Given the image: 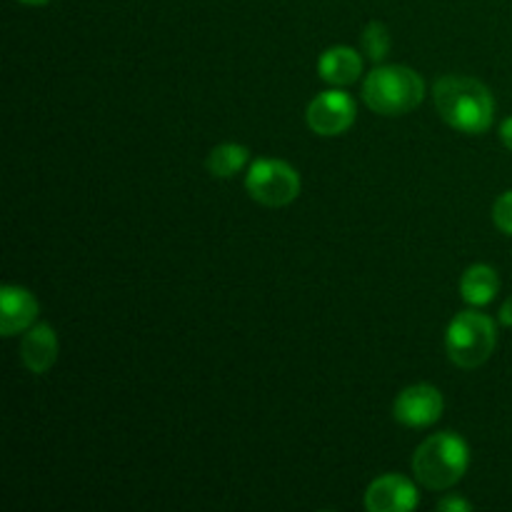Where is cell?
Listing matches in <instances>:
<instances>
[{
	"instance_id": "obj_12",
	"label": "cell",
	"mask_w": 512,
	"mask_h": 512,
	"mask_svg": "<svg viewBox=\"0 0 512 512\" xmlns=\"http://www.w3.org/2000/svg\"><path fill=\"white\" fill-rule=\"evenodd\" d=\"M500 293V275L493 265L475 263L460 278V298L473 308H485Z\"/></svg>"
},
{
	"instance_id": "obj_19",
	"label": "cell",
	"mask_w": 512,
	"mask_h": 512,
	"mask_svg": "<svg viewBox=\"0 0 512 512\" xmlns=\"http://www.w3.org/2000/svg\"><path fill=\"white\" fill-rule=\"evenodd\" d=\"M18 3H23V5H35V8H38V5H48L50 0H18Z\"/></svg>"
},
{
	"instance_id": "obj_14",
	"label": "cell",
	"mask_w": 512,
	"mask_h": 512,
	"mask_svg": "<svg viewBox=\"0 0 512 512\" xmlns=\"http://www.w3.org/2000/svg\"><path fill=\"white\" fill-rule=\"evenodd\" d=\"M360 45H363V53L368 55L373 63H380V60L388 58L393 40H390V33L388 28H385V23H380V20H370V23L365 25L363 35H360Z\"/></svg>"
},
{
	"instance_id": "obj_18",
	"label": "cell",
	"mask_w": 512,
	"mask_h": 512,
	"mask_svg": "<svg viewBox=\"0 0 512 512\" xmlns=\"http://www.w3.org/2000/svg\"><path fill=\"white\" fill-rule=\"evenodd\" d=\"M500 323L512 328V295L508 300H505L503 305H500Z\"/></svg>"
},
{
	"instance_id": "obj_11",
	"label": "cell",
	"mask_w": 512,
	"mask_h": 512,
	"mask_svg": "<svg viewBox=\"0 0 512 512\" xmlns=\"http://www.w3.org/2000/svg\"><path fill=\"white\" fill-rule=\"evenodd\" d=\"M318 75L333 88H348L363 75V55L350 45H333L320 53Z\"/></svg>"
},
{
	"instance_id": "obj_9",
	"label": "cell",
	"mask_w": 512,
	"mask_h": 512,
	"mask_svg": "<svg viewBox=\"0 0 512 512\" xmlns=\"http://www.w3.org/2000/svg\"><path fill=\"white\" fill-rule=\"evenodd\" d=\"M40 305L35 295L23 285H3L0 288V335L13 338V335L25 333L38 323Z\"/></svg>"
},
{
	"instance_id": "obj_2",
	"label": "cell",
	"mask_w": 512,
	"mask_h": 512,
	"mask_svg": "<svg viewBox=\"0 0 512 512\" xmlns=\"http://www.w3.org/2000/svg\"><path fill=\"white\" fill-rule=\"evenodd\" d=\"M363 100L385 118L408 115L425 100V80L408 65H375L363 80Z\"/></svg>"
},
{
	"instance_id": "obj_4",
	"label": "cell",
	"mask_w": 512,
	"mask_h": 512,
	"mask_svg": "<svg viewBox=\"0 0 512 512\" xmlns=\"http://www.w3.org/2000/svg\"><path fill=\"white\" fill-rule=\"evenodd\" d=\"M498 343V330L490 315L480 310H463L445 330V353L458 368L475 370L490 360Z\"/></svg>"
},
{
	"instance_id": "obj_16",
	"label": "cell",
	"mask_w": 512,
	"mask_h": 512,
	"mask_svg": "<svg viewBox=\"0 0 512 512\" xmlns=\"http://www.w3.org/2000/svg\"><path fill=\"white\" fill-rule=\"evenodd\" d=\"M435 510L438 512H470L473 510V505H470L465 498H460V495H448V498H443L435 503Z\"/></svg>"
},
{
	"instance_id": "obj_17",
	"label": "cell",
	"mask_w": 512,
	"mask_h": 512,
	"mask_svg": "<svg viewBox=\"0 0 512 512\" xmlns=\"http://www.w3.org/2000/svg\"><path fill=\"white\" fill-rule=\"evenodd\" d=\"M500 140H503L505 148L512 153V115L510 118H505L503 125H500Z\"/></svg>"
},
{
	"instance_id": "obj_13",
	"label": "cell",
	"mask_w": 512,
	"mask_h": 512,
	"mask_svg": "<svg viewBox=\"0 0 512 512\" xmlns=\"http://www.w3.org/2000/svg\"><path fill=\"white\" fill-rule=\"evenodd\" d=\"M248 160H250V150L245 148V145L220 143L208 153L205 168H208V173L213 175V178L228 180V178H235V175L248 165Z\"/></svg>"
},
{
	"instance_id": "obj_6",
	"label": "cell",
	"mask_w": 512,
	"mask_h": 512,
	"mask_svg": "<svg viewBox=\"0 0 512 512\" xmlns=\"http://www.w3.org/2000/svg\"><path fill=\"white\" fill-rule=\"evenodd\" d=\"M355 118H358V103H355L353 95L340 88L323 90L305 108L308 128L315 135H323V138L348 133L355 125Z\"/></svg>"
},
{
	"instance_id": "obj_10",
	"label": "cell",
	"mask_w": 512,
	"mask_h": 512,
	"mask_svg": "<svg viewBox=\"0 0 512 512\" xmlns=\"http://www.w3.org/2000/svg\"><path fill=\"white\" fill-rule=\"evenodd\" d=\"M20 360L25 368L33 375H45L58 360V335H55L53 325L38 323L28 328L20 338Z\"/></svg>"
},
{
	"instance_id": "obj_5",
	"label": "cell",
	"mask_w": 512,
	"mask_h": 512,
	"mask_svg": "<svg viewBox=\"0 0 512 512\" xmlns=\"http://www.w3.org/2000/svg\"><path fill=\"white\" fill-rule=\"evenodd\" d=\"M300 173L278 158H260L245 175V190L265 208H285L300 195Z\"/></svg>"
},
{
	"instance_id": "obj_7",
	"label": "cell",
	"mask_w": 512,
	"mask_h": 512,
	"mask_svg": "<svg viewBox=\"0 0 512 512\" xmlns=\"http://www.w3.org/2000/svg\"><path fill=\"white\" fill-rule=\"evenodd\" d=\"M445 413V398L435 385L415 383L398 393L393 403V418L405 428H430Z\"/></svg>"
},
{
	"instance_id": "obj_15",
	"label": "cell",
	"mask_w": 512,
	"mask_h": 512,
	"mask_svg": "<svg viewBox=\"0 0 512 512\" xmlns=\"http://www.w3.org/2000/svg\"><path fill=\"white\" fill-rule=\"evenodd\" d=\"M493 223L500 233L512 238V190H505L493 205Z\"/></svg>"
},
{
	"instance_id": "obj_8",
	"label": "cell",
	"mask_w": 512,
	"mask_h": 512,
	"mask_svg": "<svg viewBox=\"0 0 512 512\" xmlns=\"http://www.w3.org/2000/svg\"><path fill=\"white\" fill-rule=\"evenodd\" d=\"M418 485L398 473L375 478L365 490V508L368 512H410L418 508Z\"/></svg>"
},
{
	"instance_id": "obj_3",
	"label": "cell",
	"mask_w": 512,
	"mask_h": 512,
	"mask_svg": "<svg viewBox=\"0 0 512 512\" xmlns=\"http://www.w3.org/2000/svg\"><path fill=\"white\" fill-rule=\"evenodd\" d=\"M470 468V448L453 430L435 433L418 445L413 455V473L423 488L448 490L465 478Z\"/></svg>"
},
{
	"instance_id": "obj_1",
	"label": "cell",
	"mask_w": 512,
	"mask_h": 512,
	"mask_svg": "<svg viewBox=\"0 0 512 512\" xmlns=\"http://www.w3.org/2000/svg\"><path fill=\"white\" fill-rule=\"evenodd\" d=\"M433 103L440 118L465 135H483L495 123L493 93L478 78L443 75L433 85Z\"/></svg>"
}]
</instances>
